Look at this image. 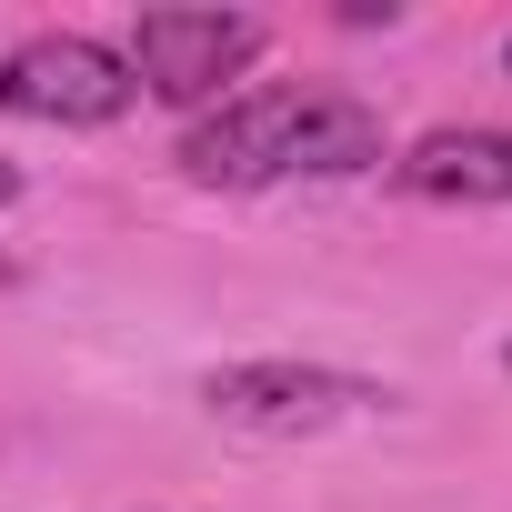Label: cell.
I'll use <instances>...</instances> for the list:
<instances>
[{"mask_svg":"<svg viewBox=\"0 0 512 512\" xmlns=\"http://www.w3.org/2000/svg\"><path fill=\"white\" fill-rule=\"evenodd\" d=\"M382 161V111L352 91H302V81H262L231 91L221 111H201L181 131V171L211 191H262V181H342Z\"/></svg>","mask_w":512,"mask_h":512,"instance_id":"obj_1","label":"cell"},{"mask_svg":"<svg viewBox=\"0 0 512 512\" xmlns=\"http://www.w3.org/2000/svg\"><path fill=\"white\" fill-rule=\"evenodd\" d=\"M131 61L91 31H31L11 61H0V111L11 121H51V131H101L131 111Z\"/></svg>","mask_w":512,"mask_h":512,"instance_id":"obj_2","label":"cell"},{"mask_svg":"<svg viewBox=\"0 0 512 512\" xmlns=\"http://www.w3.org/2000/svg\"><path fill=\"white\" fill-rule=\"evenodd\" d=\"M262 21L251 11H141L131 21V81L151 91V101H171V111H201V101H221V81H241L251 61H262Z\"/></svg>","mask_w":512,"mask_h":512,"instance_id":"obj_3","label":"cell"},{"mask_svg":"<svg viewBox=\"0 0 512 512\" xmlns=\"http://www.w3.org/2000/svg\"><path fill=\"white\" fill-rule=\"evenodd\" d=\"M201 402L241 432H322V422H352L392 392L362 382V372H332V362H221L201 382Z\"/></svg>","mask_w":512,"mask_h":512,"instance_id":"obj_4","label":"cell"},{"mask_svg":"<svg viewBox=\"0 0 512 512\" xmlns=\"http://www.w3.org/2000/svg\"><path fill=\"white\" fill-rule=\"evenodd\" d=\"M392 181H402L412 201H512V131H492V121L422 131V141L392 161Z\"/></svg>","mask_w":512,"mask_h":512,"instance_id":"obj_5","label":"cell"},{"mask_svg":"<svg viewBox=\"0 0 512 512\" xmlns=\"http://www.w3.org/2000/svg\"><path fill=\"white\" fill-rule=\"evenodd\" d=\"M11 201H21V171H11V161H0V211H11Z\"/></svg>","mask_w":512,"mask_h":512,"instance_id":"obj_6","label":"cell"},{"mask_svg":"<svg viewBox=\"0 0 512 512\" xmlns=\"http://www.w3.org/2000/svg\"><path fill=\"white\" fill-rule=\"evenodd\" d=\"M0 282H21V262H11V251H0Z\"/></svg>","mask_w":512,"mask_h":512,"instance_id":"obj_7","label":"cell"},{"mask_svg":"<svg viewBox=\"0 0 512 512\" xmlns=\"http://www.w3.org/2000/svg\"><path fill=\"white\" fill-rule=\"evenodd\" d=\"M502 372H512V342H502Z\"/></svg>","mask_w":512,"mask_h":512,"instance_id":"obj_8","label":"cell"},{"mask_svg":"<svg viewBox=\"0 0 512 512\" xmlns=\"http://www.w3.org/2000/svg\"><path fill=\"white\" fill-rule=\"evenodd\" d=\"M502 71H512V41H502Z\"/></svg>","mask_w":512,"mask_h":512,"instance_id":"obj_9","label":"cell"}]
</instances>
